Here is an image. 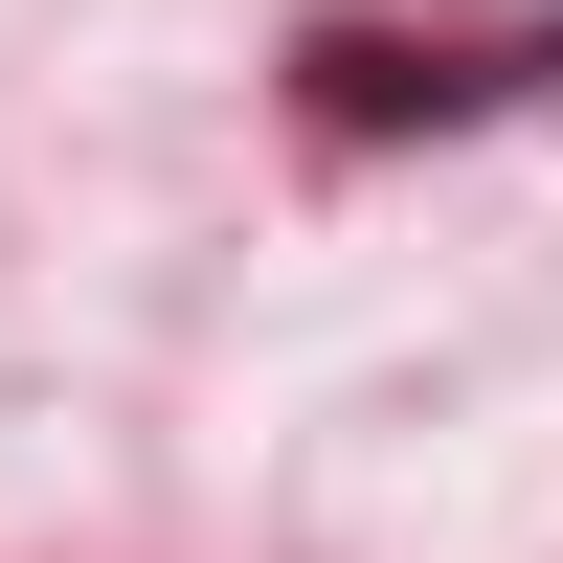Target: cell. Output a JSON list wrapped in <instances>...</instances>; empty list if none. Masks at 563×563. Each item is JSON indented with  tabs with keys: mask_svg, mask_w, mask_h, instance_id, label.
I'll return each mask as SVG.
<instances>
[{
	"mask_svg": "<svg viewBox=\"0 0 563 563\" xmlns=\"http://www.w3.org/2000/svg\"><path fill=\"white\" fill-rule=\"evenodd\" d=\"M316 135H474V113H563V23H316L294 45Z\"/></svg>",
	"mask_w": 563,
	"mask_h": 563,
	"instance_id": "1",
	"label": "cell"
}]
</instances>
